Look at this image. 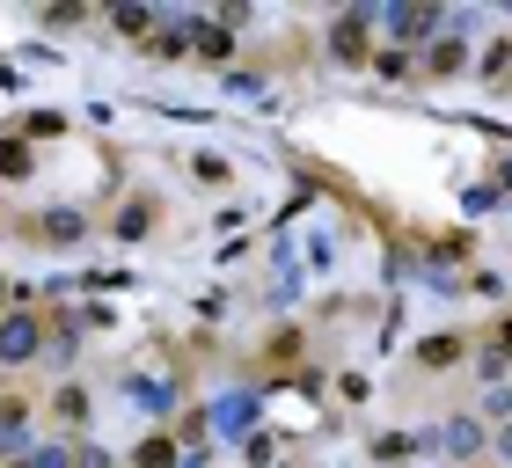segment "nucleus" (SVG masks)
Masks as SVG:
<instances>
[{
  "mask_svg": "<svg viewBox=\"0 0 512 468\" xmlns=\"http://www.w3.org/2000/svg\"><path fill=\"white\" fill-rule=\"evenodd\" d=\"M37 242H81V213H44L37 220Z\"/></svg>",
  "mask_w": 512,
  "mask_h": 468,
  "instance_id": "obj_7",
  "label": "nucleus"
},
{
  "mask_svg": "<svg viewBox=\"0 0 512 468\" xmlns=\"http://www.w3.org/2000/svg\"><path fill=\"white\" fill-rule=\"evenodd\" d=\"M0 176H8V183L30 176V147H22V139H0Z\"/></svg>",
  "mask_w": 512,
  "mask_h": 468,
  "instance_id": "obj_10",
  "label": "nucleus"
},
{
  "mask_svg": "<svg viewBox=\"0 0 512 468\" xmlns=\"http://www.w3.org/2000/svg\"><path fill=\"white\" fill-rule=\"evenodd\" d=\"M483 410H491V417H512V388H491V395H483Z\"/></svg>",
  "mask_w": 512,
  "mask_h": 468,
  "instance_id": "obj_16",
  "label": "nucleus"
},
{
  "mask_svg": "<svg viewBox=\"0 0 512 468\" xmlns=\"http://www.w3.org/2000/svg\"><path fill=\"white\" fill-rule=\"evenodd\" d=\"M374 66H381V74H388V81H403V74H410V52H403V44H395V52H381Z\"/></svg>",
  "mask_w": 512,
  "mask_h": 468,
  "instance_id": "obj_14",
  "label": "nucleus"
},
{
  "mask_svg": "<svg viewBox=\"0 0 512 468\" xmlns=\"http://www.w3.org/2000/svg\"><path fill=\"white\" fill-rule=\"evenodd\" d=\"M154 227V205L147 198H132V205H118V220H110V234H118V242H139V234Z\"/></svg>",
  "mask_w": 512,
  "mask_h": 468,
  "instance_id": "obj_4",
  "label": "nucleus"
},
{
  "mask_svg": "<svg viewBox=\"0 0 512 468\" xmlns=\"http://www.w3.org/2000/svg\"><path fill=\"white\" fill-rule=\"evenodd\" d=\"M52 410H59V425H88V388H81V381H59Z\"/></svg>",
  "mask_w": 512,
  "mask_h": 468,
  "instance_id": "obj_5",
  "label": "nucleus"
},
{
  "mask_svg": "<svg viewBox=\"0 0 512 468\" xmlns=\"http://www.w3.org/2000/svg\"><path fill=\"white\" fill-rule=\"evenodd\" d=\"M439 439H447V454H454V461L483 454V425H476V417H447V432H439Z\"/></svg>",
  "mask_w": 512,
  "mask_h": 468,
  "instance_id": "obj_3",
  "label": "nucleus"
},
{
  "mask_svg": "<svg viewBox=\"0 0 512 468\" xmlns=\"http://www.w3.org/2000/svg\"><path fill=\"white\" fill-rule=\"evenodd\" d=\"M483 74H491V81H505V74H512V52H505V44H491V59H483Z\"/></svg>",
  "mask_w": 512,
  "mask_h": 468,
  "instance_id": "obj_15",
  "label": "nucleus"
},
{
  "mask_svg": "<svg viewBox=\"0 0 512 468\" xmlns=\"http://www.w3.org/2000/svg\"><path fill=\"white\" fill-rule=\"evenodd\" d=\"M37 351H44V322L37 315H0V366H30L37 359Z\"/></svg>",
  "mask_w": 512,
  "mask_h": 468,
  "instance_id": "obj_1",
  "label": "nucleus"
},
{
  "mask_svg": "<svg viewBox=\"0 0 512 468\" xmlns=\"http://www.w3.org/2000/svg\"><path fill=\"white\" fill-rule=\"evenodd\" d=\"M505 191H512V161H505Z\"/></svg>",
  "mask_w": 512,
  "mask_h": 468,
  "instance_id": "obj_19",
  "label": "nucleus"
},
{
  "mask_svg": "<svg viewBox=\"0 0 512 468\" xmlns=\"http://www.w3.org/2000/svg\"><path fill=\"white\" fill-rule=\"evenodd\" d=\"M0 300H8V278H0Z\"/></svg>",
  "mask_w": 512,
  "mask_h": 468,
  "instance_id": "obj_20",
  "label": "nucleus"
},
{
  "mask_svg": "<svg viewBox=\"0 0 512 468\" xmlns=\"http://www.w3.org/2000/svg\"><path fill=\"white\" fill-rule=\"evenodd\" d=\"M183 454H176V439H147V447L132 454V468H176Z\"/></svg>",
  "mask_w": 512,
  "mask_h": 468,
  "instance_id": "obj_9",
  "label": "nucleus"
},
{
  "mask_svg": "<svg viewBox=\"0 0 512 468\" xmlns=\"http://www.w3.org/2000/svg\"><path fill=\"white\" fill-rule=\"evenodd\" d=\"M388 468H403V461H388Z\"/></svg>",
  "mask_w": 512,
  "mask_h": 468,
  "instance_id": "obj_21",
  "label": "nucleus"
},
{
  "mask_svg": "<svg viewBox=\"0 0 512 468\" xmlns=\"http://www.w3.org/2000/svg\"><path fill=\"white\" fill-rule=\"evenodd\" d=\"M110 22H118V30H125V37H147V30H154V15H147V8H118V15H110Z\"/></svg>",
  "mask_w": 512,
  "mask_h": 468,
  "instance_id": "obj_11",
  "label": "nucleus"
},
{
  "mask_svg": "<svg viewBox=\"0 0 512 468\" xmlns=\"http://www.w3.org/2000/svg\"><path fill=\"white\" fill-rule=\"evenodd\" d=\"M498 454H505V461H512V425H505V432H498Z\"/></svg>",
  "mask_w": 512,
  "mask_h": 468,
  "instance_id": "obj_18",
  "label": "nucleus"
},
{
  "mask_svg": "<svg viewBox=\"0 0 512 468\" xmlns=\"http://www.w3.org/2000/svg\"><path fill=\"white\" fill-rule=\"evenodd\" d=\"M330 52L344 66H359L366 59V15H337V30H330Z\"/></svg>",
  "mask_w": 512,
  "mask_h": 468,
  "instance_id": "obj_2",
  "label": "nucleus"
},
{
  "mask_svg": "<svg viewBox=\"0 0 512 468\" xmlns=\"http://www.w3.org/2000/svg\"><path fill=\"white\" fill-rule=\"evenodd\" d=\"M432 74H461V44H454V37L432 52Z\"/></svg>",
  "mask_w": 512,
  "mask_h": 468,
  "instance_id": "obj_13",
  "label": "nucleus"
},
{
  "mask_svg": "<svg viewBox=\"0 0 512 468\" xmlns=\"http://www.w3.org/2000/svg\"><path fill=\"white\" fill-rule=\"evenodd\" d=\"M191 176H198V183H227V161H220V154H198Z\"/></svg>",
  "mask_w": 512,
  "mask_h": 468,
  "instance_id": "obj_12",
  "label": "nucleus"
},
{
  "mask_svg": "<svg viewBox=\"0 0 512 468\" xmlns=\"http://www.w3.org/2000/svg\"><path fill=\"white\" fill-rule=\"evenodd\" d=\"M461 359V337H425L417 344V366H454Z\"/></svg>",
  "mask_w": 512,
  "mask_h": 468,
  "instance_id": "obj_8",
  "label": "nucleus"
},
{
  "mask_svg": "<svg viewBox=\"0 0 512 468\" xmlns=\"http://www.w3.org/2000/svg\"><path fill=\"white\" fill-rule=\"evenodd\" d=\"M74 468H110V454H103V447H81V454H74Z\"/></svg>",
  "mask_w": 512,
  "mask_h": 468,
  "instance_id": "obj_17",
  "label": "nucleus"
},
{
  "mask_svg": "<svg viewBox=\"0 0 512 468\" xmlns=\"http://www.w3.org/2000/svg\"><path fill=\"white\" fill-rule=\"evenodd\" d=\"M432 22H439L432 8H395V15H388V30H395V37H403V44H410V37H425V30H432Z\"/></svg>",
  "mask_w": 512,
  "mask_h": 468,
  "instance_id": "obj_6",
  "label": "nucleus"
}]
</instances>
